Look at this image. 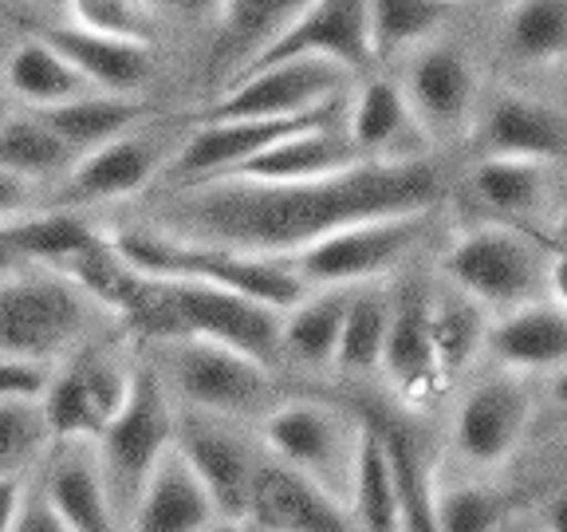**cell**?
Here are the masks:
<instances>
[{
  "label": "cell",
  "mask_w": 567,
  "mask_h": 532,
  "mask_svg": "<svg viewBox=\"0 0 567 532\" xmlns=\"http://www.w3.org/2000/svg\"><path fill=\"white\" fill-rule=\"evenodd\" d=\"M450 190L453 174L437 151L406 162H359L336 177L296 186L221 177L186 190H162L142 229L240 257L288 260L351 225L437 213Z\"/></svg>",
  "instance_id": "obj_1"
},
{
  "label": "cell",
  "mask_w": 567,
  "mask_h": 532,
  "mask_svg": "<svg viewBox=\"0 0 567 532\" xmlns=\"http://www.w3.org/2000/svg\"><path fill=\"white\" fill-rule=\"evenodd\" d=\"M106 245L131 273L146 276V280L209 284V288L237 293L260 308L280 311V316H288L296 304L311 296V288L292 273L288 260L240 257V253H225V248L186 245V241H169L162 233L142 229V225L111 233Z\"/></svg>",
  "instance_id": "obj_2"
},
{
  "label": "cell",
  "mask_w": 567,
  "mask_h": 532,
  "mask_svg": "<svg viewBox=\"0 0 567 532\" xmlns=\"http://www.w3.org/2000/svg\"><path fill=\"white\" fill-rule=\"evenodd\" d=\"M99 304L55 268L0 276V355L32 364H68L91 344Z\"/></svg>",
  "instance_id": "obj_3"
},
{
  "label": "cell",
  "mask_w": 567,
  "mask_h": 532,
  "mask_svg": "<svg viewBox=\"0 0 567 532\" xmlns=\"http://www.w3.org/2000/svg\"><path fill=\"white\" fill-rule=\"evenodd\" d=\"M548 248L532 233L481 222L445 245L442 284L496 319L548 300Z\"/></svg>",
  "instance_id": "obj_4"
},
{
  "label": "cell",
  "mask_w": 567,
  "mask_h": 532,
  "mask_svg": "<svg viewBox=\"0 0 567 532\" xmlns=\"http://www.w3.org/2000/svg\"><path fill=\"white\" fill-rule=\"evenodd\" d=\"M151 364L158 367L169 399L197 415L229 418V422L257 418L260 422L268 410L288 399L276 371L221 344H205V339L158 344Z\"/></svg>",
  "instance_id": "obj_5"
},
{
  "label": "cell",
  "mask_w": 567,
  "mask_h": 532,
  "mask_svg": "<svg viewBox=\"0 0 567 532\" xmlns=\"http://www.w3.org/2000/svg\"><path fill=\"white\" fill-rule=\"evenodd\" d=\"M174 422H177V402L169 399L158 367L151 359H142L134 367L131 399H126L118 418L106 426L95 442L106 497H111V509H115L123 529L131 521L142 485L151 481V473L158 470V461L174 446Z\"/></svg>",
  "instance_id": "obj_6"
},
{
  "label": "cell",
  "mask_w": 567,
  "mask_h": 532,
  "mask_svg": "<svg viewBox=\"0 0 567 532\" xmlns=\"http://www.w3.org/2000/svg\"><path fill=\"white\" fill-rule=\"evenodd\" d=\"M260 450L288 470L316 481L336 501L351 497L354 453H359V418L351 407L323 399H288L260 418Z\"/></svg>",
  "instance_id": "obj_7"
},
{
  "label": "cell",
  "mask_w": 567,
  "mask_h": 532,
  "mask_svg": "<svg viewBox=\"0 0 567 532\" xmlns=\"http://www.w3.org/2000/svg\"><path fill=\"white\" fill-rule=\"evenodd\" d=\"M430 229H434V213L363 222L316 241L311 248L288 257V265L311 293L367 288V284H379L382 276H394L399 268H406L410 257L425 245Z\"/></svg>",
  "instance_id": "obj_8"
},
{
  "label": "cell",
  "mask_w": 567,
  "mask_h": 532,
  "mask_svg": "<svg viewBox=\"0 0 567 532\" xmlns=\"http://www.w3.org/2000/svg\"><path fill=\"white\" fill-rule=\"evenodd\" d=\"M532 422H536L532 382L493 367L461 390L450 422V450L470 470V478H485L516 458Z\"/></svg>",
  "instance_id": "obj_9"
},
{
  "label": "cell",
  "mask_w": 567,
  "mask_h": 532,
  "mask_svg": "<svg viewBox=\"0 0 567 532\" xmlns=\"http://www.w3.org/2000/svg\"><path fill=\"white\" fill-rule=\"evenodd\" d=\"M399 83L434 151L457 139H470L473 119H477L481 99H485L481 63L470 48L442 35V40L417 48L414 55L402 60Z\"/></svg>",
  "instance_id": "obj_10"
},
{
  "label": "cell",
  "mask_w": 567,
  "mask_h": 532,
  "mask_svg": "<svg viewBox=\"0 0 567 532\" xmlns=\"http://www.w3.org/2000/svg\"><path fill=\"white\" fill-rule=\"evenodd\" d=\"M189 131L182 126H138L126 139L99 146V151L83 154L75 166L68 170L60 186L48 190L40 209H63V213H83L91 205L123 202V197L138 194L169 166V158L177 154L182 139Z\"/></svg>",
  "instance_id": "obj_11"
},
{
  "label": "cell",
  "mask_w": 567,
  "mask_h": 532,
  "mask_svg": "<svg viewBox=\"0 0 567 532\" xmlns=\"http://www.w3.org/2000/svg\"><path fill=\"white\" fill-rule=\"evenodd\" d=\"M134 387V367H126L111 347L91 339L52 375L44 399V422L52 442H99L106 426L126 407Z\"/></svg>",
  "instance_id": "obj_12"
},
{
  "label": "cell",
  "mask_w": 567,
  "mask_h": 532,
  "mask_svg": "<svg viewBox=\"0 0 567 532\" xmlns=\"http://www.w3.org/2000/svg\"><path fill=\"white\" fill-rule=\"evenodd\" d=\"M174 450L182 453V461L202 481L217 521L248 524L252 481H257L260 461H265V450H260L257 438H248L240 430V422H229V418L177 407Z\"/></svg>",
  "instance_id": "obj_13"
},
{
  "label": "cell",
  "mask_w": 567,
  "mask_h": 532,
  "mask_svg": "<svg viewBox=\"0 0 567 532\" xmlns=\"http://www.w3.org/2000/svg\"><path fill=\"white\" fill-rule=\"evenodd\" d=\"M351 75L336 63L292 60L268 63L233 80L202 111V123H245V119H292L351 91Z\"/></svg>",
  "instance_id": "obj_14"
},
{
  "label": "cell",
  "mask_w": 567,
  "mask_h": 532,
  "mask_svg": "<svg viewBox=\"0 0 567 532\" xmlns=\"http://www.w3.org/2000/svg\"><path fill=\"white\" fill-rule=\"evenodd\" d=\"M477 158H528L556 166L567 158V106L528 91H485L470 131Z\"/></svg>",
  "instance_id": "obj_15"
},
{
  "label": "cell",
  "mask_w": 567,
  "mask_h": 532,
  "mask_svg": "<svg viewBox=\"0 0 567 532\" xmlns=\"http://www.w3.org/2000/svg\"><path fill=\"white\" fill-rule=\"evenodd\" d=\"M292 60L336 63L351 80L354 75H371L374 55H371V28H367L363 0H311V4H300L292 24L276 35V44L257 63H248L240 75L268 68V63H292Z\"/></svg>",
  "instance_id": "obj_16"
},
{
  "label": "cell",
  "mask_w": 567,
  "mask_h": 532,
  "mask_svg": "<svg viewBox=\"0 0 567 532\" xmlns=\"http://www.w3.org/2000/svg\"><path fill=\"white\" fill-rule=\"evenodd\" d=\"M430 296L434 284L422 276H399L390 284V324L379 375L394 390V399L410 407H425L445 390L430 336Z\"/></svg>",
  "instance_id": "obj_17"
},
{
  "label": "cell",
  "mask_w": 567,
  "mask_h": 532,
  "mask_svg": "<svg viewBox=\"0 0 567 532\" xmlns=\"http://www.w3.org/2000/svg\"><path fill=\"white\" fill-rule=\"evenodd\" d=\"M343 134L363 162H406L434 154L402 95L399 75H386V71L363 75V83L347 95Z\"/></svg>",
  "instance_id": "obj_18"
},
{
  "label": "cell",
  "mask_w": 567,
  "mask_h": 532,
  "mask_svg": "<svg viewBox=\"0 0 567 532\" xmlns=\"http://www.w3.org/2000/svg\"><path fill=\"white\" fill-rule=\"evenodd\" d=\"M354 415L367 418L379 434L382 450L390 461V478H394V493H399V524L402 532H437L434 524V497L437 478L434 461L425 453L422 430L410 422L406 410L390 407L386 399H351Z\"/></svg>",
  "instance_id": "obj_19"
},
{
  "label": "cell",
  "mask_w": 567,
  "mask_h": 532,
  "mask_svg": "<svg viewBox=\"0 0 567 532\" xmlns=\"http://www.w3.org/2000/svg\"><path fill=\"white\" fill-rule=\"evenodd\" d=\"M465 194L477 209L488 213L493 225L536 233L544 229V217L556 197V166L528 158H473V166L461 177Z\"/></svg>",
  "instance_id": "obj_20"
},
{
  "label": "cell",
  "mask_w": 567,
  "mask_h": 532,
  "mask_svg": "<svg viewBox=\"0 0 567 532\" xmlns=\"http://www.w3.org/2000/svg\"><path fill=\"white\" fill-rule=\"evenodd\" d=\"M252 532H354L343 501L265 453L248 501Z\"/></svg>",
  "instance_id": "obj_21"
},
{
  "label": "cell",
  "mask_w": 567,
  "mask_h": 532,
  "mask_svg": "<svg viewBox=\"0 0 567 532\" xmlns=\"http://www.w3.org/2000/svg\"><path fill=\"white\" fill-rule=\"evenodd\" d=\"M213 40L205 71L213 80V95H221L248 63H257L276 35L292 24L300 0H229L213 4Z\"/></svg>",
  "instance_id": "obj_22"
},
{
  "label": "cell",
  "mask_w": 567,
  "mask_h": 532,
  "mask_svg": "<svg viewBox=\"0 0 567 532\" xmlns=\"http://www.w3.org/2000/svg\"><path fill=\"white\" fill-rule=\"evenodd\" d=\"M485 359L508 375H564L567 371V308L556 300L528 304L488 324Z\"/></svg>",
  "instance_id": "obj_23"
},
{
  "label": "cell",
  "mask_w": 567,
  "mask_h": 532,
  "mask_svg": "<svg viewBox=\"0 0 567 532\" xmlns=\"http://www.w3.org/2000/svg\"><path fill=\"white\" fill-rule=\"evenodd\" d=\"M40 489L71 532H123L106 497L95 442H55L48 450Z\"/></svg>",
  "instance_id": "obj_24"
},
{
  "label": "cell",
  "mask_w": 567,
  "mask_h": 532,
  "mask_svg": "<svg viewBox=\"0 0 567 532\" xmlns=\"http://www.w3.org/2000/svg\"><path fill=\"white\" fill-rule=\"evenodd\" d=\"M35 35H40L48 48H55L99 95L138 99V91L146 88L154 75V48H146V44L106 40V35L63 24V20L35 28Z\"/></svg>",
  "instance_id": "obj_25"
},
{
  "label": "cell",
  "mask_w": 567,
  "mask_h": 532,
  "mask_svg": "<svg viewBox=\"0 0 567 532\" xmlns=\"http://www.w3.org/2000/svg\"><path fill=\"white\" fill-rule=\"evenodd\" d=\"M213 521H217V513H213V501L205 497L202 481L182 461V453L169 446L158 470L142 485L123 532H202Z\"/></svg>",
  "instance_id": "obj_26"
},
{
  "label": "cell",
  "mask_w": 567,
  "mask_h": 532,
  "mask_svg": "<svg viewBox=\"0 0 567 532\" xmlns=\"http://www.w3.org/2000/svg\"><path fill=\"white\" fill-rule=\"evenodd\" d=\"M359 154L347 142L343 126H316L284 139L280 146L265 151L260 158H252L248 166H240L237 182H260V186H296V182H319V177H336L343 170L359 166ZM221 182V177H217Z\"/></svg>",
  "instance_id": "obj_27"
},
{
  "label": "cell",
  "mask_w": 567,
  "mask_h": 532,
  "mask_svg": "<svg viewBox=\"0 0 567 532\" xmlns=\"http://www.w3.org/2000/svg\"><path fill=\"white\" fill-rule=\"evenodd\" d=\"M496 48L520 71L567 68V4L516 0L496 9Z\"/></svg>",
  "instance_id": "obj_28"
},
{
  "label": "cell",
  "mask_w": 567,
  "mask_h": 532,
  "mask_svg": "<svg viewBox=\"0 0 567 532\" xmlns=\"http://www.w3.org/2000/svg\"><path fill=\"white\" fill-rule=\"evenodd\" d=\"M0 83L9 91V99L24 103L28 111H55V106H68L75 99L99 95L80 71L71 68L55 48H48L40 35H24L17 48L4 60V71H0Z\"/></svg>",
  "instance_id": "obj_29"
},
{
  "label": "cell",
  "mask_w": 567,
  "mask_h": 532,
  "mask_svg": "<svg viewBox=\"0 0 567 532\" xmlns=\"http://www.w3.org/2000/svg\"><path fill=\"white\" fill-rule=\"evenodd\" d=\"M40 119H44L48 131H52L75 158H83V154L99 151V146H111V142L126 139V134H134L138 126H146L151 103H146V99H123V95H87L68 106H55V111H40Z\"/></svg>",
  "instance_id": "obj_30"
},
{
  "label": "cell",
  "mask_w": 567,
  "mask_h": 532,
  "mask_svg": "<svg viewBox=\"0 0 567 532\" xmlns=\"http://www.w3.org/2000/svg\"><path fill=\"white\" fill-rule=\"evenodd\" d=\"M4 237H9L20 265L55 268V273H63V268L75 265L87 253H95L106 241L83 213L63 209H35L28 217H20V222H9L4 225Z\"/></svg>",
  "instance_id": "obj_31"
},
{
  "label": "cell",
  "mask_w": 567,
  "mask_h": 532,
  "mask_svg": "<svg viewBox=\"0 0 567 532\" xmlns=\"http://www.w3.org/2000/svg\"><path fill=\"white\" fill-rule=\"evenodd\" d=\"M347 300H351V288H328V293H311L308 300L296 304L284 316V331H280L284 367H296V371H308V375H331Z\"/></svg>",
  "instance_id": "obj_32"
},
{
  "label": "cell",
  "mask_w": 567,
  "mask_h": 532,
  "mask_svg": "<svg viewBox=\"0 0 567 532\" xmlns=\"http://www.w3.org/2000/svg\"><path fill=\"white\" fill-rule=\"evenodd\" d=\"M488 324H493L488 311H481L473 300L453 293L450 284H434V296H430V336H434L442 387L470 379L473 364L485 359Z\"/></svg>",
  "instance_id": "obj_33"
},
{
  "label": "cell",
  "mask_w": 567,
  "mask_h": 532,
  "mask_svg": "<svg viewBox=\"0 0 567 532\" xmlns=\"http://www.w3.org/2000/svg\"><path fill=\"white\" fill-rule=\"evenodd\" d=\"M450 17V4H434V0H374L367 4L374 68L390 60H406L417 48L442 40Z\"/></svg>",
  "instance_id": "obj_34"
},
{
  "label": "cell",
  "mask_w": 567,
  "mask_h": 532,
  "mask_svg": "<svg viewBox=\"0 0 567 532\" xmlns=\"http://www.w3.org/2000/svg\"><path fill=\"white\" fill-rule=\"evenodd\" d=\"M386 324H390V284L351 288L331 375H343V379H371V375H379L382 347H386Z\"/></svg>",
  "instance_id": "obj_35"
},
{
  "label": "cell",
  "mask_w": 567,
  "mask_h": 532,
  "mask_svg": "<svg viewBox=\"0 0 567 532\" xmlns=\"http://www.w3.org/2000/svg\"><path fill=\"white\" fill-rule=\"evenodd\" d=\"M347 513L354 521V532H402L399 493H394V478H390L386 450H382L379 434L367 418H359V453H354Z\"/></svg>",
  "instance_id": "obj_36"
},
{
  "label": "cell",
  "mask_w": 567,
  "mask_h": 532,
  "mask_svg": "<svg viewBox=\"0 0 567 532\" xmlns=\"http://www.w3.org/2000/svg\"><path fill=\"white\" fill-rule=\"evenodd\" d=\"M75 162L80 158H75V154L48 131L44 119L32 115V111H28V115L17 111V115L4 123V131H0V170H9V174L40 186L44 197L52 186H60Z\"/></svg>",
  "instance_id": "obj_37"
},
{
  "label": "cell",
  "mask_w": 567,
  "mask_h": 532,
  "mask_svg": "<svg viewBox=\"0 0 567 532\" xmlns=\"http://www.w3.org/2000/svg\"><path fill=\"white\" fill-rule=\"evenodd\" d=\"M513 516V501L485 478H461L437 485L434 524L437 532H505Z\"/></svg>",
  "instance_id": "obj_38"
},
{
  "label": "cell",
  "mask_w": 567,
  "mask_h": 532,
  "mask_svg": "<svg viewBox=\"0 0 567 532\" xmlns=\"http://www.w3.org/2000/svg\"><path fill=\"white\" fill-rule=\"evenodd\" d=\"M63 24L106 35V40H123V44L154 48L158 9L138 4V0H71L63 4Z\"/></svg>",
  "instance_id": "obj_39"
},
{
  "label": "cell",
  "mask_w": 567,
  "mask_h": 532,
  "mask_svg": "<svg viewBox=\"0 0 567 532\" xmlns=\"http://www.w3.org/2000/svg\"><path fill=\"white\" fill-rule=\"evenodd\" d=\"M52 446L40 402H0V478H24Z\"/></svg>",
  "instance_id": "obj_40"
},
{
  "label": "cell",
  "mask_w": 567,
  "mask_h": 532,
  "mask_svg": "<svg viewBox=\"0 0 567 532\" xmlns=\"http://www.w3.org/2000/svg\"><path fill=\"white\" fill-rule=\"evenodd\" d=\"M52 364H32V359H4L0 355V402H40L48 382H52Z\"/></svg>",
  "instance_id": "obj_41"
},
{
  "label": "cell",
  "mask_w": 567,
  "mask_h": 532,
  "mask_svg": "<svg viewBox=\"0 0 567 532\" xmlns=\"http://www.w3.org/2000/svg\"><path fill=\"white\" fill-rule=\"evenodd\" d=\"M40 205H44V190L9 174V170H0V225L20 222V217L40 209Z\"/></svg>",
  "instance_id": "obj_42"
},
{
  "label": "cell",
  "mask_w": 567,
  "mask_h": 532,
  "mask_svg": "<svg viewBox=\"0 0 567 532\" xmlns=\"http://www.w3.org/2000/svg\"><path fill=\"white\" fill-rule=\"evenodd\" d=\"M17 532H71L68 524L60 521V513L48 505V497H44V489H40V481L28 489L24 509H20V521H17Z\"/></svg>",
  "instance_id": "obj_43"
},
{
  "label": "cell",
  "mask_w": 567,
  "mask_h": 532,
  "mask_svg": "<svg viewBox=\"0 0 567 532\" xmlns=\"http://www.w3.org/2000/svg\"><path fill=\"white\" fill-rule=\"evenodd\" d=\"M24 497H28L24 478H0V532H17Z\"/></svg>",
  "instance_id": "obj_44"
},
{
  "label": "cell",
  "mask_w": 567,
  "mask_h": 532,
  "mask_svg": "<svg viewBox=\"0 0 567 532\" xmlns=\"http://www.w3.org/2000/svg\"><path fill=\"white\" fill-rule=\"evenodd\" d=\"M536 529L540 532H567V485L544 497L540 513H536Z\"/></svg>",
  "instance_id": "obj_45"
},
{
  "label": "cell",
  "mask_w": 567,
  "mask_h": 532,
  "mask_svg": "<svg viewBox=\"0 0 567 532\" xmlns=\"http://www.w3.org/2000/svg\"><path fill=\"white\" fill-rule=\"evenodd\" d=\"M532 237L540 241L544 248H548L551 257H567V205H559L556 217H551L544 229H536Z\"/></svg>",
  "instance_id": "obj_46"
},
{
  "label": "cell",
  "mask_w": 567,
  "mask_h": 532,
  "mask_svg": "<svg viewBox=\"0 0 567 532\" xmlns=\"http://www.w3.org/2000/svg\"><path fill=\"white\" fill-rule=\"evenodd\" d=\"M551 257V253H548ZM548 300L564 304L567 308V257H551L548 265Z\"/></svg>",
  "instance_id": "obj_47"
},
{
  "label": "cell",
  "mask_w": 567,
  "mask_h": 532,
  "mask_svg": "<svg viewBox=\"0 0 567 532\" xmlns=\"http://www.w3.org/2000/svg\"><path fill=\"white\" fill-rule=\"evenodd\" d=\"M20 268H28V265H20V257L12 253L9 237H4V225H0V276H12V273H20Z\"/></svg>",
  "instance_id": "obj_48"
},
{
  "label": "cell",
  "mask_w": 567,
  "mask_h": 532,
  "mask_svg": "<svg viewBox=\"0 0 567 532\" xmlns=\"http://www.w3.org/2000/svg\"><path fill=\"white\" fill-rule=\"evenodd\" d=\"M548 399L556 402V407L567 415V371H564V375H556V379L548 382Z\"/></svg>",
  "instance_id": "obj_49"
},
{
  "label": "cell",
  "mask_w": 567,
  "mask_h": 532,
  "mask_svg": "<svg viewBox=\"0 0 567 532\" xmlns=\"http://www.w3.org/2000/svg\"><path fill=\"white\" fill-rule=\"evenodd\" d=\"M12 115H17V111H12V99H9V91H4V83H0V131H4V123H9Z\"/></svg>",
  "instance_id": "obj_50"
},
{
  "label": "cell",
  "mask_w": 567,
  "mask_h": 532,
  "mask_svg": "<svg viewBox=\"0 0 567 532\" xmlns=\"http://www.w3.org/2000/svg\"><path fill=\"white\" fill-rule=\"evenodd\" d=\"M202 532H252L248 524H237V521H213L209 529H202Z\"/></svg>",
  "instance_id": "obj_51"
},
{
  "label": "cell",
  "mask_w": 567,
  "mask_h": 532,
  "mask_svg": "<svg viewBox=\"0 0 567 532\" xmlns=\"http://www.w3.org/2000/svg\"><path fill=\"white\" fill-rule=\"evenodd\" d=\"M505 532H513V529H505Z\"/></svg>",
  "instance_id": "obj_52"
},
{
  "label": "cell",
  "mask_w": 567,
  "mask_h": 532,
  "mask_svg": "<svg viewBox=\"0 0 567 532\" xmlns=\"http://www.w3.org/2000/svg\"><path fill=\"white\" fill-rule=\"evenodd\" d=\"M564 71H567V68H564Z\"/></svg>",
  "instance_id": "obj_53"
}]
</instances>
